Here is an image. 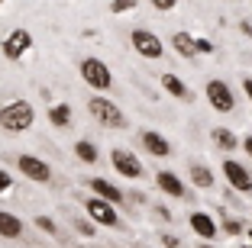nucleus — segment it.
I'll list each match as a JSON object with an SVG mask.
<instances>
[{"instance_id": "obj_1", "label": "nucleus", "mask_w": 252, "mask_h": 248, "mask_svg": "<svg viewBox=\"0 0 252 248\" xmlns=\"http://www.w3.org/2000/svg\"><path fill=\"white\" fill-rule=\"evenodd\" d=\"M32 119H36V110H32V103H26V100H13V103H3V107H0V126H3L7 132L30 129Z\"/></svg>"}, {"instance_id": "obj_19", "label": "nucleus", "mask_w": 252, "mask_h": 248, "mask_svg": "<svg viewBox=\"0 0 252 248\" xmlns=\"http://www.w3.org/2000/svg\"><path fill=\"white\" fill-rule=\"evenodd\" d=\"M191 181L197 184V187H214V174H210V168H204V165H194L191 168Z\"/></svg>"}, {"instance_id": "obj_21", "label": "nucleus", "mask_w": 252, "mask_h": 248, "mask_svg": "<svg viewBox=\"0 0 252 248\" xmlns=\"http://www.w3.org/2000/svg\"><path fill=\"white\" fill-rule=\"evenodd\" d=\"M214 142L220 148H226V152H230V148H236V136H233L230 129H214Z\"/></svg>"}, {"instance_id": "obj_31", "label": "nucleus", "mask_w": 252, "mask_h": 248, "mask_svg": "<svg viewBox=\"0 0 252 248\" xmlns=\"http://www.w3.org/2000/svg\"><path fill=\"white\" fill-rule=\"evenodd\" d=\"M200 248H214V245H200Z\"/></svg>"}, {"instance_id": "obj_7", "label": "nucleus", "mask_w": 252, "mask_h": 248, "mask_svg": "<svg viewBox=\"0 0 252 248\" xmlns=\"http://www.w3.org/2000/svg\"><path fill=\"white\" fill-rule=\"evenodd\" d=\"M88 213L94 216V222H100V226H117L120 222V216L113 213V203L110 200H104V197H94V200H88Z\"/></svg>"}, {"instance_id": "obj_34", "label": "nucleus", "mask_w": 252, "mask_h": 248, "mask_svg": "<svg viewBox=\"0 0 252 248\" xmlns=\"http://www.w3.org/2000/svg\"><path fill=\"white\" fill-rule=\"evenodd\" d=\"M0 7H3V0H0Z\"/></svg>"}, {"instance_id": "obj_3", "label": "nucleus", "mask_w": 252, "mask_h": 248, "mask_svg": "<svg viewBox=\"0 0 252 248\" xmlns=\"http://www.w3.org/2000/svg\"><path fill=\"white\" fill-rule=\"evenodd\" d=\"M81 78H84V84H91L94 90H107L113 84L110 68H107L100 58H84L81 61Z\"/></svg>"}, {"instance_id": "obj_25", "label": "nucleus", "mask_w": 252, "mask_h": 248, "mask_svg": "<svg viewBox=\"0 0 252 248\" xmlns=\"http://www.w3.org/2000/svg\"><path fill=\"white\" fill-rule=\"evenodd\" d=\"M175 3H178V0H152V7H156V10H171Z\"/></svg>"}, {"instance_id": "obj_11", "label": "nucleus", "mask_w": 252, "mask_h": 248, "mask_svg": "<svg viewBox=\"0 0 252 248\" xmlns=\"http://www.w3.org/2000/svg\"><path fill=\"white\" fill-rule=\"evenodd\" d=\"M156 184L165 190V193H171V197H185V184H181L178 174H171V171H158Z\"/></svg>"}, {"instance_id": "obj_32", "label": "nucleus", "mask_w": 252, "mask_h": 248, "mask_svg": "<svg viewBox=\"0 0 252 248\" xmlns=\"http://www.w3.org/2000/svg\"><path fill=\"white\" fill-rule=\"evenodd\" d=\"M249 239H252V229H249Z\"/></svg>"}, {"instance_id": "obj_2", "label": "nucleus", "mask_w": 252, "mask_h": 248, "mask_svg": "<svg viewBox=\"0 0 252 248\" xmlns=\"http://www.w3.org/2000/svg\"><path fill=\"white\" fill-rule=\"evenodd\" d=\"M91 113H94V119L100 126H110V129H120V126H126V116L120 113V107L113 100H104V97H94V100L88 103Z\"/></svg>"}, {"instance_id": "obj_28", "label": "nucleus", "mask_w": 252, "mask_h": 248, "mask_svg": "<svg viewBox=\"0 0 252 248\" xmlns=\"http://www.w3.org/2000/svg\"><path fill=\"white\" fill-rule=\"evenodd\" d=\"M197 52H204V55H207V52H214V45H210L207 39H197Z\"/></svg>"}, {"instance_id": "obj_6", "label": "nucleus", "mask_w": 252, "mask_h": 248, "mask_svg": "<svg viewBox=\"0 0 252 248\" xmlns=\"http://www.w3.org/2000/svg\"><path fill=\"white\" fill-rule=\"evenodd\" d=\"M32 45V36L26 29H13L7 39H3V55H7L10 61H20L23 58V52Z\"/></svg>"}, {"instance_id": "obj_5", "label": "nucleus", "mask_w": 252, "mask_h": 248, "mask_svg": "<svg viewBox=\"0 0 252 248\" xmlns=\"http://www.w3.org/2000/svg\"><path fill=\"white\" fill-rule=\"evenodd\" d=\"M223 174H226V181H230V187H236L239 193H249L252 190V174L239 165V161H223Z\"/></svg>"}, {"instance_id": "obj_24", "label": "nucleus", "mask_w": 252, "mask_h": 248, "mask_svg": "<svg viewBox=\"0 0 252 248\" xmlns=\"http://www.w3.org/2000/svg\"><path fill=\"white\" fill-rule=\"evenodd\" d=\"M10 187H13V181H10V174H7V171H0V193H7Z\"/></svg>"}, {"instance_id": "obj_20", "label": "nucleus", "mask_w": 252, "mask_h": 248, "mask_svg": "<svg viewBox=\"0 0 252 248\" xmlns=\"http://www.w3.org/2000/svg\"><path fill=\"white\" fill-rule=\"evenodd\" d=\"M74 152H78V158H81L84 165H94V161H97V148L91 145V142H84V139L74 145Z\"/></svg>"}, {"instance_id": "obj_9", "label": "nucleus", "mask_w": 252, "mask_h": 248, "mask_svg": "<svg viewBox=\"0 0 252 248\" xmlns=\"http://www.w3.org/2000/svg\"><path fill=\"white\" fill-rule=\"evenodd\" d=\"M110 161H113V168H117L123 177H142V165L136 161V155L123 152V148H113V152H110Z\"/></svg>"}, {"instance_id": "obj_4", "label": "nucleus", "mask_w": 252, "mask_h": 248, "mask_svg": "<svg viewBox=\"0 0 252 248\" xmlns=\"http://www.w3.org/2000/svg\"><path fill=\"white\" fill-rule=\"evenodd\" d=\"M207 100H210V107H214L217 113H230V110L236 107L233 90L226 87L223 81H210V84H207Z\"/></svg>"}, {"instance_id": "obj_26", "label": "nucleus", "mask_w": 252, "mask_h": 248, "mask_svg": "<svg viewBox=\"0 0 252 248\" xmlns=\"http://www.w3.org/2000/svg\"><path fill=\"white\" fill-rule=\"evenodd\" d=\"M223 226H226V232H230V235H236L239 229H243V226H239V222H236V219H226V222H223Z\"/></svg>"}, {"instance_id": "obj_33", "label": "nucleus", "mask_w": 252, "mask_h": 248, "mask_svg": "<svg viewBox=\"0 0 252 248\" xmlns=\"http://www.w3.org/2000/svg\"><path fill=\"white\" fill-rule=\"evenodd\" d=\"M243 248H252V245H243Z\"/></svg>"}, {"instance_id": "obj_16", "label": "nucleus", "mask_w": 252, "mask_h": 248, "mask_svg": "<svg viewBox=\"0 0 252 248\" xmlns=\"http://www.w3.org/2000/svg\"><path fill=\"white\" fill-rule=\"evenodd\" d=\"M162 87L168 90L171 97H178V100H188V97H191V90L185 87V81H181L178 74H162Z\"/></svg>"}, {"instance_id": "obj_12", "label": "nucleus", "mask_w": 252, "mask_h": 248, "mask_svg": "<svg viewBox=\"0 0 252 248\" xmlns=\"http://www.w3.org/2000/svg\"><path fill=\"white\" fill-rule=\"evenodd\" d=\"M142 145L149 148V152L152 155H158V158H165V155L171 152V145H168V139H165V136H158V132H142Z\"/></svg>"}, {"instance_id": "obj_17", "label": "nucleus", "mask_w": 252, "mask_h": 248, "mask_svg": "<svg viewBox=\"0 0 252 248\" xmlns=\"http://www.w3.org/2000/svg\"><path fill=\"white\" fill-rule=\"evenodd\" d=\"M23 232V222L16 216H10V213H0V235L3 239H16V235Z\"/></svg>"}, {"instance_id": "obj_8", "label": "nucleus", "mask_w": 252, "mask_h": 248, "mask_svg": "<svg viewBox=\"0 0 252 248\" xmlns=\"http://www.w3.org/2000/svg\"><path fill=\"white\" fill-rule=\"evenodd\" d=\"M133 45L139 55H146V58H162V42H158L156 32H146V29H136L133 32Z\"/></svg>"}, {"instance_id": "obj_10", "label": "nucleus", "mask_w": 252, "mask_h": 248, "mask_svg": "<svg viewBox=\"0 0 252 248\" xmlns=\"http://www.w3.org/2000/svg\"><path fill=\"white\" fill-rule=\"evenodd\" d=\"M16 165H20V171L30 177V181H49V177H52L49 165H45V161H39V158H32V155H23Z\"/></svg>"}, {"instance_id": "obj_15", "label": "nucleus", "mask_w": 252, "mask_h": 248, "mask_svg": "<svg viewBox=\"0 0 252 248\" xmlns=\"http://www.w3.org/2000/svg\"><path fill=\"white\" fill-rule=\"evenodd\" d=\"M88 187L94 190L97 197H104V200H110V203H120V200H123V193H120V190L113 187L110 181H104V177H94V181H91Z\"/></svg>"}, {"instance_id": "obj_23", "label": "nucleus", "mask_w": 252, "mask_h": 248, "mask_svg": "<svg viewBox=\"0 0 252 248\" xmlns=\"http://www.w3.org/2000/svg\"><path fill=\"white\" fill-rule=\"evenodd\" d=\"M133 7H136V0H113L110 3L113 13H126V10H133Z\"/></svg>"}, {"instance_id": "obj_30", "label": "nucleus", "mask_w": 252, "mask_h": 248, "mask_svg": "<svg viewBox=\"0 0 252 248\" xmlns=\"http://www.w3.org/2000/svg\"><path fill=\"white\" fill-rule=\"evenodd\" d=\"M243 148H246V152H249V158H252V136H249V139L243 142Z\"/></svg>"}, {"instance_id": "obj_13", "label": "nucleus", "mask_w": 252, "mask_h": 248, "mask_svg": "<svg viewBox=\"0 0 252 248\" xmlns=\"http://www.w3.org/2000/svg\"><path fill=\"white\" fill-rule=\"evenodd\" d=\"M191 229L200 239H214L217 235V226H214V219H210L207 213H191Z\"/></svg>"}, {"instance_id": "obj_18", "label": "nucleus", "mask_w": 252, "mask_h": 248, "mask_svg": "<svg viewBox=\"0 0 252 248\" xmlns=\"http://www.w3.org/2000/svg\"><path fill=\"white\" fill-rule=\"evenodd\" d=\"M49 123H52V126H68V123H71V107H68V103L52 107V110H49Z\"/></svg>"}, {"instance_id": "obj_27", "label": "nucleus", "mask_w": 252, "mask_h": 248, "mask_svg": "<svg viewBox=\"0 0 252 248\" xmlns=\"http://www.w3.org/2000/svg\"><path fill=\"white\" fill-rule=\"evenodd\" d=\"M78 232H84V235H94V226H91V222H84V219H78Z\"/></svg>"}, {"instance_id": "obj_22", "label": "nucleus", "mask_w": 252, "mask_h": 248, "mask_svg": "<svg viewBox=\"0 0 252 248\" xmlns=\"http://www.w3.org/2000/svg\"><path fill=\"white\" fill-rule=\"evenodd\" d=\"M36 226L42 229V232H49V235H59V229H55V222H52L49 216H39V219H36Z\"/></svg>"}, {"instance_id": "obj_29", "label": "nucleus", "mask_w": 252, "mask_h": 248, "mask_svg": "<svg viewBox=\"0 0 252 248\" xmlns=\"http://www.w3.org/2000/svg\"><path fill=\"white\" fill-rule=\"evenodd\" d=\"M243 90H246V97L252 100V78H246V81H243Z\"/></svg>"}, {"instance_id": "obj_14", "label": "nucleus", "mask_w": 252, "mask_h": 248, "mask_svg": "<svg viewBox=\"0 0 252 248\" xmlns=\"http://www.w3.org/2000/svg\"><path fill=\"white\" fill-rule=\"evenodd\" d=\"M171 45L178 49L181 58H194V55H200V52H197V39H191L188 32H175V36H171Z\"/></svg>"}]
</instances>
